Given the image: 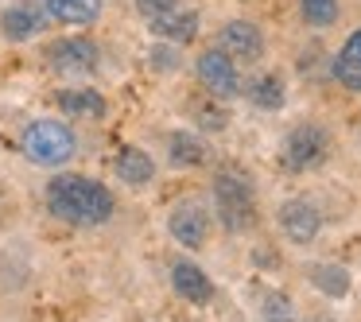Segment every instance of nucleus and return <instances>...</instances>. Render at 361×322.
Wrapping results in <instances>:
<instances>
[{
    "mask_svg": "<svg viewBox=\"0 0 361 322\" xmlns=\"http://www.w3.org/2000/svg\"><path fill=\"white\" fill-rule=\"evenodd\" d=\"M47 206L51 213H59L63 221H74V225H102L117 210L109 190L102 182L86 179V175H59V179H51Z\"/></svg>",
    "mask_w": 361,
    "mask_h": 322,
    "instance_id": "nucleus-1",
    "label": "nucleus"
},
{
    "mask_svg": "<svg viewBox=\"0 0 361 322\" xmlns=\"http://www.w3.org/2000/svg\"><path fill=\"white\" fill-rule=\"evenodd\" d=\"M214 202H218V218H221V225L226 229H245V225H252V187H249V179L245 175H237V171H221L218 175V182H214Z\"/></svg>",
    "mask_w": 361,
    "mask_h": 322,
    "instance_id": "nucleus-2",
    "label": "nucleus"
},
{
    "mask_svg": "<svg viewBox=\"0 0 361 322\" xmlns=\"http://www.w3.org/2000/svg\"><path fill=\"white\" fill-rule=\"evenodd\" d=\"M24 151L27 159H35L43 167H59L74 156V132L59 120H39L24 132Z\"/></svg>",
    "mask_w": 361,
    "mask_h": 322,
    "instance_id": "nucleus-3",
    "label": "nucleus"
},
{
    "mask_svg": "<svg viewBox=\"0 0 361 322\" xmlns=\"http://www.w3.org/2000/svg\"><path fill=\"white\" fill-rule=\"evenodd\" d=\"M326 132L314 125H299L295 132L288 136V144H283V163L291 167V171H307V167H319L322 159H326Z\"/></svg>",
    "mask_w": 361,
    "mask_h": 322,
    "instance_id": "nucleus-4",
    "label": "nucleus"
},
{
    "mask_svg": "<svg viewBox=\"0 0 361 322\" xmlns=\"http://www.w3.org/2000/svg\"><path fill=\"white\" fill-rule=\"evenodd\" d=\"M167 229H171V237L179 244L198 249V244L206 241V233H210V213H206L198 202H179L175 213H171V221H167Z\"/></svg>",
    "mask_w": 361,
    "mask_h": 322,
    "instance_id": "nucleus-5",
    "label": "nucleus"
},
{
    "mask_svg": "<svg viewBox=\"0 0 361 322\" xmlns=\"http://www.w3.org/2000/svg\"><path fill=\"white\" fill-rule=\"evenodd\" d=\"M280 225H283V233H288V241L307 244V241H314L322 218H319V210H314L307 198H291V202L280 206Z\"/></svg>",
    "mask_w": 361,
    "mask_h": 322,
    "instance_id": "nucleus-6",
    "label": "nucleus"
},
{
    "mask_svg": "<svg viewBox=\"0 0 361 322\" xmlns=\"http://www.w3.org/2000/svg\"><path fill=\"white\" fill-rule=\"evenodd\" d=\"M47 58L51 66H59L66 74H86L97 66V47L90 39H55L47 47Z\"/></svg>",
    "mask_w": 361,
    "mask_h": 322,
    "instance_id": "nucleus-7",
    "label": "nucleus"
},
{
    "mask_svg": "<svg viewBox=\"0 0 361 322\" xmlns=\"http://www.w3.org/2000/svg\"><path fill=\"white\" fill-rule=\"evenodd\" d=\"M198 78H202V86H210V94H218V97H233L237 89H241L237 70H233L226 51H206V55L198 58Z\"/></svg>",
    "mask_w": 361,
    "mask_h": 322,
    "instance_id": "nucleus-8",
    "label": "nucleus"
},
{
    "mask_svg": "<svg viewBox=\"0 0 361 322\" xmlns=\"http://www.w3.org/2000/svg\"><path fill=\"white\" fill-rule=\"evenodd\" d=\"M221 51L233 58H260L264 55V39H260L257 24L249 20H233V24L221 27Z\"/></svg>",
    "mask_w": 361,
    "mask_h": 322,
    "instance_id": "nucleus-9",
    "label": "nucleus"
},
{
    "mask_svg": "<svg viewBox=\"0 0 361 322\" xmlns=\"http://www.w3.org/2000/svg\"><path fill=\"white\" fill-rule=\"evenodd\" d=\"M171 283L187 303H210V295H214L210 275H206L198 264H187V260H179V264L171 268Z\"/></svg>",
    "mask_w": 361,
    "mask_h": 322,
    "instance_id": "nucleus-10",
    "label": "nucleus"
},
{
    "mask_svg": "<svg viewBox=\"0 0 361 322\" xmlns=\"http://www.w3.org/2000/svg\"><path fill=\"white\" fill-rule=\"evenodd\" d=\"M148 27L156 35H164V39L187 43V39H195V32H198V16L195 12H164V16H152Z\"/></svg>",
    "mask_w": 361,
    "mask_h": 322,
    "instance_id": "nucleus-11",
    "label": "nucleus"
},
{
    "mask_svg": "<svg viewBox=\"0 0 361 322\" xmlns=\"http://www.w3.org/2000/svg\"><path fill=\"white\" fill-rule=\"evenodd\" d=\"M117 175L128 187H148V182L156 179V163H152V156H144L140 148H125L117 156Z\"/></svg>",
    "mask_w": 361,
    "mask_h": 322,
    "instance_id": "nucleus-12",
    "label": "nucleus"
},
{
    "mask_svg": "<svg viewBox=\"0 0 361 322\" xmlns=\"http://www.w3.org/2000/svg\"><path fill=\"white\" fill-rule=\"evenodd\" d=\"M0 24H4V35H8V39H27V35H35L43 27V12L35 8V4H12V8L0 16Z\"/></svg>",
    "mask_w": 361,
    "mask_h": 322,
    "instance_id": "nucleus-13",
    "label": "nucleus"
},
{
    "mask_svg": "<svg viewBox=\"0 0 361 322\" xmlns=\"http://www.w3.org/2000/svg\"><path fill=\"white\" fill-rule=\"evenodd\" d=\"M334 78L342 82L345 89H361V27L345 39L342 55L334 63Z\"/></svg>",
    "mask_w": 361,
    "mask_h": 322,
    "instance_id": "nucleus-14",
    "label": "nucleus"
},
{
    "mask_svg": "<svg viewBox=\"0 0 361 322\" xmlns=\"http://www.w3.org/2000/svg\"><path fill=\"white\" fill-rule=\"evenodd\" d=\"M47 12L59 24H94L102 16V0H47Z\"/></svg>",
    "mask_w": 361,
    "mask_h": 322,
    "instance_id": "nucleus-15",
    "label": "nucleus"
},
{
    "mask_svg": "<svg viewBox=\"0 0 361 322\" xmlns=\"http://www.w3.org/2000/svg\"><path fill=\"white\" fill-rule=\"evenodd\" d=\"M311 283L319 291H326V295H345L350 291V272L345 268H338V264H314L311 268Z\"/></svg>",
    "mask_w": 361,
    "mask_h": 322,
    "instance_id": "nucleus-16",
    "label": "nucleus"
},
{
    "mask_svg": "<svg viewBox=\"0 0 361 322\" xmlns=\"http://www.w3.org/2000/svg\"><path fill=\"white\" fill-rule=\"evenodd\" d=\"M171 159L179 167H198L206 159L202 140H198V136H190V132H175L171 136Z\"/></svg>",
    "mask_w": 361,
    "mask_h": 322,
    "instance_id": "nucleus-17",
    "label": "nucleus"
},
{
    "mask_svg": "<svg viewBox=\"0 0 361 322\" xmlns=\"http://www.w3.org/2000/svg\"><path fill=\"white\" fill-rule=\"evenodd\" d=\"M59 105H63L66 113H86V117H102V113H105L102 94H94V89H78V94H59Z\"/></svg>",
    "mask_w": 361,
    "mask_h": 322,
    "instance_id": "nucleus-18",
    "label": "nucleus"
},
{
    "mask_svg": "<svg viewBox=\"0 0 361 322\" xmlns=\"http://www.w3.org/2000/svg\"><path fill=\"white\" fill-rule=\"evenodd\" d=\"M249 97H252V105H260V109H280V105H283L280 78H257L249 86Z\"/></svg>",
    "mask_w": 361,
    "mask_h": 322,
    "instance_id": "nucleus-19",
    "label": "nucleus"
},
{
    "mask_svg": "<svg viewBox=\"0 0 361 322\" xmlns=\"http://www.w3.org/2000/svg\"><path fill=\"white\" fill-rule=\"evenodd\" d=\"M303 16H307V24H314V27L334 24V16H338V0H303Z\"/></svg>",
    "mask_w": 361,
    "mask_h": 322,
    "instance_id": "nucleus-20",
    "label": "nucleus"
},
{
    "mask_svg": "<svg viewBox=\"0 0 361 322\" xmlns=\"http://www.w3.org/2000/svg\"><path fill=\"white\" fill-rule=\"evenodd\" d=\"M264 318L268 322H291L295 314H291V299L280 295V291H268L264 295Z\"/></svg>",
    "mask_w": 361,
    "mask_h": 322,
    "instance_id": "nucleus-21",
    "label": "nucleus"
},
{
    "mask_svg": "<svg viewBox=\"0 0 361 322\" xmlns=\"http://www.w3.org/2000/svg\"><path fill=\"white\" fill-rule=\"evenodd\" d=\"M175 4H179V0H136V8L144 12V16H164V12H175Z\"/></svg>",
    "mask_w": 361,
    "mask_h": 322,
    "instance_id": "nucleus-22",
    "label": "nucleus"
},
{
    "mask_svg": "<svg viewBox=\"0 0 361 322\" xmlns=\"http://www.w3.org/2000/svg\"><path fill=\"white\" fill-rule=\"evenodd\" d=\"M202 125L206 128H221L226 120H221V113H202Z\"/></svg>",
    "mask_w": 361,
    "mask_h": 322,
    "instance_id": "nucleus-23",
    "label": "nucleus"
}]
</instances>
